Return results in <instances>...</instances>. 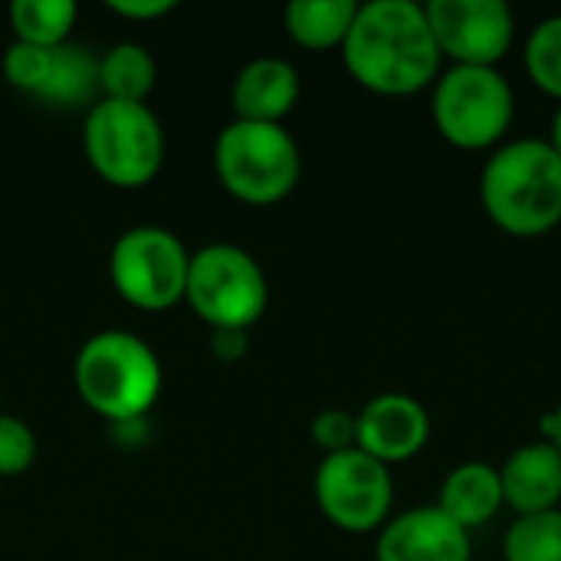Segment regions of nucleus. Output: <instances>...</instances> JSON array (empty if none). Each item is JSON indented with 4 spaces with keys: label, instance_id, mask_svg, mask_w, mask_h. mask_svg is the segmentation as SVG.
Instances as JSON below:
<instances>
[{
    "label": "nucleus",
    "instance_id": "13",
    "mask_svg": "<svg viewBox=\"0 0 561 561\" xmlns=\"http://www.w3.org/2000/svg\"><path fill=\"white\" fill-rule=\"evenodd\" d=\"M230 102L233 115L243 122L283 125L299 102V72L283 56H256L237 72Z\"/></svg>",
    "mask_w": 561,
    "mask_h": 561
},
{
    "label": "nucleus",
    "instance_id": "6",
    "mask_svg": "<svg viewBox=\"0 0 561 561\" xmlns=\"http://www.w3.org/2000/svg\"><path fill=\"white\" fill-rule=\"evenodd\" d=\"M431 115L454 148L486 151L516 118V92L496 66H450L434 82Z\"/></svg>",
    "mask_w": 561,
    "mask_h": 561
},
{
    "label": "nucleus",
    "instance_id": "17",
    "mask_svg": "<svg viewBox=\"0 0 561 561\" xmlns=\"http://www.w3.org/2000/svg\"><path fill=\"white\" fill-rule=\"evenodd\" d=\"M158 82V62L141 43H115L99 56V92L112 102H148Z\"/></svg>",
    "mask_w": 561,
    "mask_h": 561
},
{
    "label": "nucleus",
    "instance_id": "1",
    "mask_svg": "<svg viewBox=\"0 0 561 561\" xmlns=\"http://www.w3.org/2000/svg\"><path fill=\"white\" fill-rule=\"evenodd\" d=\"M348 76L378 95H414L437 82L440 49L424 3L371 0L358 3L355 23L342 43Z\"/></svg>",
    "mask_w": 561,
    "mask_h": 561
},
{
    "label": "nucleus",
    "instance_id": "16",
    "mask_svg": "<svg viewBox=\"0 0 561 561\" xmlns=\"http://www.w3.org/2000/svg\"><path fill=\"white\" fill-rule=\"evenodd\" d=\"M355 13V0H293L283 13V23L286 33L306 49H342Z\"/></svg>",
    "mask_w": 561,
    "mask_h": 561
},
{
    "label": "nucleus",
    "instance_id": "21",
    "mask_svg": "<svg viewBox=\"0 0 561 561\" xmlns=\"http://www.w3.org/2000/svg\"><path fill=\"white\" fill-rule=\"evenodd\" d=\"M526 72L552 99L561 102V13L542 20L526 43Z\"/></svg>",
    "mask_w": 561,
    "mask_h": 561
},
{
    "label": "nucleus",
    "instance_id": "26",
    "mask_svg": "<svg viewBox=\"0 0 561 561\" xmlns=\"http://www.w3.org/2000/svg\"><path fill=\"white\" fill-rule=\"evenodd\" d=\"M174 7H178L174 0H108V10L128 20H158Z\"/></svg>",
    "mask_w": 561,
    "mask_h": 561
},
{
    "label": "nucleus",
    "instance_id": "7",
    "mask_svg": "<svg viewBox=\"0 0 561 561\" xmlns=\"http://www.w3.org/2000/svg\"><path fill=\"white\" fill-rule=\"evenodd\" d=\"M184 302L210 329L250 332L270 306V283L243 247L210 243L191 253Z\"/></svg>",
    "mask_w": 561,
    "mask_h": 561
},
{
    "label": "nucleus",
    "instance_id": "22",
    "mask_svg": "<svg viewBox=\"0 0 561 561\" xmlns=\"http://www.w3.org/2000/svg\"><path fill=\"white\" fill-rule=\"evenodd\" d=\"M53 56H56V46L49 49V46H33V43L13 39L3 53V76L13 89L39 99L49 82V72H53Z\"/></svg>",
    "mask_w": 561,
    "mask_h": 561
},
{
    "label": "nucleus",
    "instance_id": "25",
    "mask_svg": "<svg viewBox=\"0 0 561 561\" xmlns=\"http://www.w3.org/2000/svg\"><path fill=\"white\" fill-rule=\"evenodd\" d=\"M250 348V332L243 329H210V352L220 362H237Z\"/></svg>",
    "mask_w": 561,
    "mask_h": 561
},
{
    "label": "nucleus",
    "instance_id": "27",
    "mask_svg": "<svg viewBox=\"0 0 561 561\" xmlns=\"http://www.w3.org/2000/svg\"><path fill=\"white\" fill-rule=\"evenodd\" d=\"M542 440H546V444H556L561 450V404L552 414L542 417Z\"/></svg>",
    "mask_w": 561,
    "mask_h": 561
},
{
    "label": "nucleus",
    "instance_id": "24",
    "mask_svg": "<svg viewBox=\"0 0 561 561\" xmlns=\"http://www.w3.org/2000/svg\"><path fill=\"white\" fill-rule=\"evenodd\" d=\"M316 447L329 457V454H342V450H352L358 447V417L352 411H342V408H329V411H319L312 417V427H309Z\"/></svg>",
    "mask_w": 561,
    "mask_h": 561
},
{
    "label": "nucleus",
    "instance_id": "2",
    "mask_svg": "<svg viewBox=\"0 0 561 561\" xmlns=\"http://www.w3.org/2000/svg\"><path fill=\"white\" fill-rule=\"evenodd\" d=\"M486 217L510 237H542L561 224V154L539 138L496 148L480 174Z\"/></svg>",
    "mask_w": 561,
    "mask_h": 561
},
{
    "label": "nucleus",
    "instance_id": "20",
    "mask_svg": "<svg viewBox=\"0 0 561 561\" xmlns=\"http://www.w3.org/2000/svg\"><path fill=\"white\" fill-rule=\"evenodd\" d=\"M503 559L561 561V510L519 516L503 539Z\"/></svg>",
    "mask_w": 561,
    "mask_h": 561
},
{
    "label": "nucleus",
    "instance_id": "18",
    "mask_svg": "<svg viewBox=\"0 0 561 561\" xmlns=\"http://www.w3.org/2000/svg\"><path fill=\"white\" fill-rule=\"evenodd\" d=\"M95 92H99V56H92V49L76 46V43L56 46L53 72L39 102L76 108V105H89Z\"/></svg>",
    "mask_w": 561,
    "mask_h": 561
},
{
    "label": "nucleus",
    "instance_id": "28",
    "mask_svg": "<svg viewBox=\"0 0 561 561\" xmlns=\"http://www.w3.org/2000/svg\"><path fill=\"white\" fill-rule=\"evenodd\" d=\"M556 151L561 154V102H559V108H556V115H552V135L546 138Z\"/></svg>",
    "mask_w": 561,
    "mask_h": 561
},
{
    "label": "nucleus",
    "instance_id": "3",
    "mask_svg": "<svg viewBox=\"0 0 561 561\" xmlns=\"http://www.w3.org/2000/svg\"><path fill=\"white\" fill-rule=\"evenodd\" d=\"M79 398L112 424L141 421L161 398L164 371L154 348L135 332L105 329L82 342L72 365Z\"/></svg>",
    "mask_w": 561,
    "mask_h": 561
},
{
    "label": "nucleus",
    "instance_id": "12",
    "mask_svg": "<svg viewBox=\"0 0 561 561\" xmlns=\"http://www.w3.org/2000/svg\"><path fill=\"white\" fill-rule=\"evenodd\" d=\"M375 561H473V539L437 506H417L378 529Z\"/></svg>",
    "mask_w": 561,
    "mask_h": 561
},
{
    "label": "nucleus",
    "instance_id": "4",
    "mask_svg": "<svg viewBox=\"0 0 561 561\" xmlns=\"http://www.w3.org/2000/svg\"><path fill=\"white\" fill-rule=\"evenodd\" d=\"M214 168L227 194L237 201L276 204L299 184L302 154L286 125L233 118L217 135Z\"/></svg>",
    "mask_w": 561,
    "mask_h": 561
},
{
    "label": "nucleus",
    "instance_id": "15",
    "mask_svg": "<svg viewBox=\"0 0 561 561\" xmlns=\"http://www.w3.org/2000/svg\"><path fill=\"white\" fill-rule=\"evenodd\" d=\"M437 510L450 516L457 526L467 533L486 526L500 510H503V483H500V467L470 460L460 463L447 473L440 483V503Z\"/></svg>",
    "mask_w": 561,
    "mask_h": 561
},
{
    "label": "nucleus",
    "instance_id": "9",
    "mask_svg": "<svg viewBox=\"0 0 561 561\" xmlns=\"http://www.w3.org/2000/svg\"><path fill=\"white\" fill-rule=\"evenodd\" d=\"M312 490L322 516L342 533H378L391 519L394 480L381 460L358 447L322 457Z\"/></svg>",
    "mask_w": 561,
    "mask_h": 561
},
{
    "label": "nucleus",
    "instance_id": "14",
    "mask_svg": "<svg viewBox=\"0 0 561 561\" xmlns=\"http://www.w3.org/2000/svg\"><path fill=\"white\" fill-rule=\"evenodd\" d=\"M500 483L503 506L516 510L519 516L561 510V450L546 440L519 447L500 467Z\"/></svg>",
    "mask_w": 561,
    "mask_h": 561
},
{
    "label": "nucleus",
    "instance_id": "11",
    "mask_svg": "<svg viewBox=\"0 0 561 561\" xmlns=\"http://www.w3.org/2000/svg\"><path fill=\"white\" fill-rule=\"evenodd\" d=\"M358 450L381 460L385 467L417 457L431 440L427 408L404 391L371 398L358 414Z\"/></svg>",
    "mask_w": 561,
    "mask_h": 561
},
{
    "label": "nucleus",
    "instance_id": "5",
    "mask_svg": "<svg viewBox=\"0 0 561 561\" xmlns=\"http://www.w3.org/2000/svg\"><path fill=\"white\" fill-rule=\"evenodd\" d=\"M82 148L99 178L115 187H141L164 164V128L148 102L99 99L85 112Z\"/></svg>",
    "mask_w": 561,
    "mask_h": 561
},
{
    "label": "nucleus",
    "instance_id": "10",
    "mask_svg": "<svg viewBox=\"0 0 561 561\" xmlns=\"http://www.w3.org/2000/svg\"><path fill=\"white\" fill-rule=\"evenodd\" d=\"M440 56L454 66H500L516 39V16L503 0H431L424 3Z\"/></svg>",
    "mask_w": 561,
    "mask_h": 561
},
{
    "label": "nucleus",
    "instance_id": "19",
    "mask_svg": "<svg viewBox=\"0 0 561 561\" xmlns=\"http://www.w3.org/2000/svg\"><path fill=\"white\" fill-rule=\"evenodd\" d=\"M79 7L72 0H13L10 23L16 39L33 46H62L76 26Z\"/></svg>",
    "mask_w": 561,
    "mask_h": 561
},
{
    "label": "nucleus",
    "instance_id": "8",
    "mask_svg": "<svg viewBox=\"0 0 561 561\" xmlns=\"http://www.w3.org/2000/svg\"><path fill=\"white\" fill-rule=\"evenodd\" d=\"M191 253L178 233L141 224L125 230L108 253V276L115 293L138 309H171L184 299Z\"/></svg>",
    "mask_w": 561,
    "mask_h": 561
},
{
    "label": "nucleus",
    "instance_id": "23",
    "mask_svg": "<svg viewBox=\"0 0 561 561\" xmlns=\"http://www.w3.org/2000/svg\"><path fill=\"white\" fill-rule=\"evenodd\" d=\"M36 460V434L16 414L0 411V477H20Z\"/></svg>",
    "mask_w": 561,
    "mask_h": 561
}]
</instances>
